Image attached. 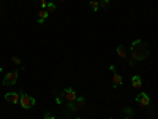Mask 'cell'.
I'll return each mask as SVG.
<instances>
[{"instance_id": "cell-1", "label": "cell", "mask_w": 158, "mask_h": 119, "mask_svg": "<svg viewBox=\"0 0 158 119\" xmlns=\"http://www.w3.org/2000/svg\"><path fill=\"white\" fill-rule=\"evenodd\" d=\"M130 52H131V59H133L135 62L147 59L149 54H150V51L147 48V43L144 42V40H135L131 48H130Z\"/></svg>"}, {"instance_id": "cell-2", "label": "cell", "mask_w": 158, "mask_h": 119, "mask_svg": "<svg viewBox=\"0 0 158 119\" xmlns=\"http://www.w3.org/2000/svg\"><path fill=\"white\" fill-rule=\"evenodd\" d=\"M19 95H21L19 103H21V107H22L24 110H29V108H32L33 105H35V99H33L32 95H29V94H25L24 90L19 92Z\"/></svg>"}, {"instance_id": "cell-3", "label": "cell", "mask_w": 158, "mask_h": 119, "mask_svg": "<svg viewBox=\"0 0 158 119\" xmlns=\"http://www.w3.org/2000/svg\"><path fill=\"white\" fill-rule=\"evenodd\" d=\"M18 72H8L3 78V86H13V84H16L18 81Z\"/></svg>"}, {"instance_id": "cell-4", "label": "cell", "mask_w": 158, "mask_h": 119, "mask_svg": "<svg viewBox=\"0 0 158 119\" xmlns=\"http://www.w3.org/2000/svg\"><path fill=\"white\" fill-rule=\"evenodd\" d=\"M136 103H139L141 107H149L150 105V99L146 92H141V94L136 95Z\"/></svg>"}, {"instance_id": "cell-5", "label": "cell", "mask_w": 158, "mask_h": 119, "mask_svg": "<svg viewBox=\"0 0 158 119\" xmlns=\"http://www.w3.org/2000/svg\"><path fill=\"white\" fill-rule=\"evenodd\" d=\"M63 95H65V102H76L77 95H76V92L73 87H67L63 90Z\"/></svg>"}, {"instance_id": "cell-6", "label": "cell", "mask_w": 158, "mask_h": 119, "mask_svg": "<svg viewBox=\"0 0 158 119\" xmlns=\"http://www.w3.org/2000/svg\"><path fill=\"white\" fill-rule=\"evenodd\" d=\"M5 100L13 103V105H18L19 100H21V95L18 94V92H6V94H5Z\"/></svg>"}, {"instance_id": "cell-7", "label": "cell", "mask_w": 158, "mask_h": 119, "mask_svg": "<svg viewBox=\"0 0 158 119\" xmlns=\"http://www.w3.org/2000/svg\"><path fill=\"white\" fill-rule=\"evenodd\" d=\"M133 116H135V110L133 108L123 107V110H122V117L123 119H133Z\"/></svg>"}, {"instance_id": "cell-8", "label": "cell", "mask_w": 158, "mask_h": 119, "mask_svg": "<svg viewBox=\"0 0 158 119\" xmlns=\"http://www.w3.org/2000/svg\"><path fill=\"white\" fill-rule=\"evenodd\" d=\"M122 83H123V79H122V76L120 75H118L117 72H114V76H112V87L114 89H117V87H120L122 86Z\"/></svg>"}, {"instance_id": "cell-9", "label": "cell", "mask_w": 158, "mask_h": 119, "mask_svg": "<svg viewBox=\"0 0 158 119\" xmlns=\"http://www.w3.org/2000/svg\"><path fill=\"white\" fill-rule=\"evenodd\" d=\"M117 56L120 59H128V54H127V48L123 45H118L117 46Z\"/></svg>"}, {"instance_id": "cell-10", "label": "cell", "mask_w": 158, "mask_h": 119, "mask_svg": "<svg viewBox=\"0 0 158 119\" xmlns=\"http://www.w3.org/2000/svg\"><path fill=\"white\" fill-rule=\"evenodd\" d=\"M48 16H49V13H48L46 10H40V11H38V18H36V22H38V24H43V22H44V19H46Z\"/></svg>"}, {"instance_id": "cell-11", "label": "cell", "mask_w": 158, "mask_h": 119, "mask_svg": "<svg viewBox=\"0 0 158 119\" xmlns=\"http://www.w3.org/2000/svg\"><path fill=\"white\" fill-rule=\"evenodd\" d=\"M131 83H133V87L135 89H141L142 87V79L139 75H135L133 78H131Z\"/></svg>"}, {"instance_id": "cell-12", "label": "cell", "mask_w": 158, "mask_h": 119, "mask_svg": "<svg viewBox=\"0 0 158 119\" xmlns=\"http://www.w3.org/2000/svg\"><path fill=\"white\" fill-rule=\"evenodd\" d=\"M90 10L92 11H98L100 10V2H98V0H90Z\"/></svg>"}, {"instance_id": "cell-13", "label": "cell", "mask_w": 158, "mask_h": 119, "mask_svg": "<svg viewBox=\"0 0 158 119\" xmlns=\"http://www.w3.org/2000/svg\"><path fill=\"white\" fill-rule=\"evenodd\" d=\"M76 103H77V108H82L85 105V97H77L76 99Z\"/></svg>"}, {"instance_id": "cell-14", "label": "cell", "mask_w": 158, "mask_h": 119, "mask_svg": "<svg viewBox=\"0 0 158 119\" xmlns=\"http://www.w3.org/2000/svg\"><path fill=\"white\" fill-rule=\"evenodd\" d=\"M63 99H65L63 92H57V94H56V100H57V103H59V105H62V103H63Z\"/></svg>"}, {"instance_id": "cell-15", "label": "cell", "mask_w": 158, "mask_h": 119, "mask_svg": "<svg viewBox=\"0 0 158 119\" xmlns=\"http://www.w3.org/2000/svg\"><path fill=\"white\" fill-rule=\"evenodd\" d=\"M100 7L101 8H109L111 7V2H109V0H100Z\"/></svg>"}, {"instance_id": "cell-16", "label": "cell", "mask_w": 158, "mask_h": 119, "mask_svg": "<svg viewBox=\"0 0 158 119\" xmlns=\"http://www.w3.org/2000/svg\"><path fill=\"white\" fill-rule=\"evenodd\" d=\"M46 11H48V13H54V11H56V5L52 3V2H48V8H46Z\"/></svg>"}, {"instance_id": "cell-17", "label": "cell", "mask_w": 158, "mask_h": 119, "mask_svg": "<svg viewBox=\"0 0 158 119\" xmlns=\"http://www.w3.org/2000/svg\"><path fill=\"white\" fill-rule=\"evenodd\" d=\"M11 62L15 64V65H21V59L16 57V56H13V57H11Z\"/></svg>"}, {"instance_id": "cell-18", "label": "cell", "mask_w": 158, "mask_h": 119, "mask_svg": "<svg viewBox=\"0 0 158 119\" xmlns=\"http://www.w3.org/2000/svg\"><path fill=\"white\" fill-rule=\"evenodd\" d=\"M43 119H56V117H54V114H52L51 111H46V113H44V117H43Z\"/></svg>"}, {"instance_id": "cell-19", "label": "cell", "mask_w": 158, "mask_h": 119, "mask_svg": "<svg viewBox=\"0 0 158 119\" xmlns=\"http://www.w3.org/2000/svg\"><path fill=\"white\" fill-rule=\"evenodd\" d=\"M48 8V2L46 0H41V10H46Z\"/></svg>"}, {"instance_id": "cell-20", "label": "cell", "mask_w": 158, "mask_h": 119, "mask_svg": "<svg viewBox=\"0 0 158 119\" xmlns=\"http://www.w3.org/2000/svg\"><path fill=\"white\" fill-rule=\"evenodd\" d=\"M56 119H65V117H56Z\"/></svg>"}, {"instance_id": "cell-21", "label": "cell", "mask_w": 158, "mask_h": 119, "mask_svg": "<svg viewBox=\"0 0 158 119\" xmlns=\"http://www.w3.org/2000/svg\"><path fill=\"white\" fill-rule=\"evenodd\" d=\"M74 119H81V117H74Z\"/></svg>"}, {"instance_id": "cell-22", "label": "cell", "mask_w": 158, "mask_h": 119, "mask_svg": "<svg viewBox=\"0 0 158 119\" xmlns=\"http://www.w3.org/2000/svg\"><path fill=\"white\" fill-rule=\"evenodd\" d=\"M0 73H2V68H0Z\"/></svg>"}, {"instance_id": "cell-23", "label": "cell", "mask_w": 158, "mask_h": 119, "mask_svg": "<svg viewBox=\"0 0 158 119\" xmlns=\"http://www.w3.org/2000/svg\"><path fill=\"white\" fill-rule=\"evenodd\" d=\"M60 2H63V0H60Z\"/></svg>"}, {"instance_id": "cell-24", "label": "cell", "mask_w": 158, "mask_h": 119, "mask_svg": "<svg viewBox=\"0 0 158 119\" xmlns=\"http://www.w3.org/2000/svg\"><path fill=\"white\" fill-rule=\"evenodd\" d=\"M0 13H2V10H0Z\"/></svg>"}, {"instance_id": "cell-25", "label": "cell", "mask_w": 158, "mask_h": 119, "mask_svg": "<svg viewBox=\"0 0 158 119\" xmlns=\"http://www.w3.org/2000/svg\"><path fill=\"white\" fill-rule=\"evenodd\" d=\"M109 119H112V117H109Z\"/></svg>"}]
</instances>
